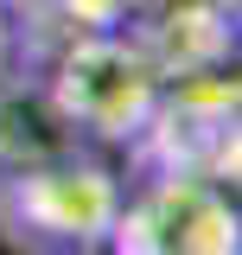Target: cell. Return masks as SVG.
Returning a JSON list of instances; mask_svg holds the SVG:
<instances>
[{
	"instance_id": "obj_2",
	"label": "cell",
	"mask_w": 242,
	"mask_h": 255,
	"mask_svg": "<svg viewBox=\"0 0 242 255\" xmlns=\"http://www.w3.org/2000/svg\"><path fill=\"white\" fill-rule=\"evenodd\" d=\"M102 255H242V217L198 172H159L121 198Z\"/></svg>"
},
{
	"instance_id": "obj_1",
	"label": "cell",
	"mask_w": 242,
	"mask_h": 255,
	"mask_svg": "<svg viewBox=\"0 0 242 255\" xmlns=\"http://www.w3.org/2000/svg\"><path fill=\"white\" fill-rule=\"evenodd\" d=\"M121 179L90 153H64L0 179V243L13 255H102Z\"/></svg>"
},
{
	"instance_id": "obj_3",
	"label": "cell",
	"mask_w": 242,
	"mask_h": 255,
	"mask_svg": "<svg viewBox=\"0 0 242 255\" xmlns=\"http://www.w3.org/2000/svg\"><path fill=\"white\" fill-rule=\"evenodd\" d=\"M159 83L166 70L127 45V38H77L64 51L58 77H51V96L64 102V115L83 128V134H102V140H127L140 134L159 102Z\"/></svg>"
},
{
	"instance_id": "obj_5",
	"label": "cell",
	"mask_w": 242,
	"mask_h": 255,
	"mask_svg": "<svg viewBox=\"0 0 242 255\" xmlns=\"http://www.w3.org/2000/svg\"><path fill=\"white\" fill-rule=\"evenodd\" d=\"M13 64H19V32H13V19H6V6H0V83L13 77Z\"/></svg>"
},
{
	"instance_id": "obj_4",
	"label": "cell",
	"mask_w": 242,
	"mask_h": 255,
	"mask_svg": "<svg viewBox=\"0 0 242 255\" xmlns=\"http://www.w3.org/2000/svg\"><path fill=\"white\" fill-rule=\"evenodd\" d=\"M64 153H83V128L64 115L51 83L6 77L0 83V179L45 166V159H64Z\"/></svg>"
}]
</instances>
